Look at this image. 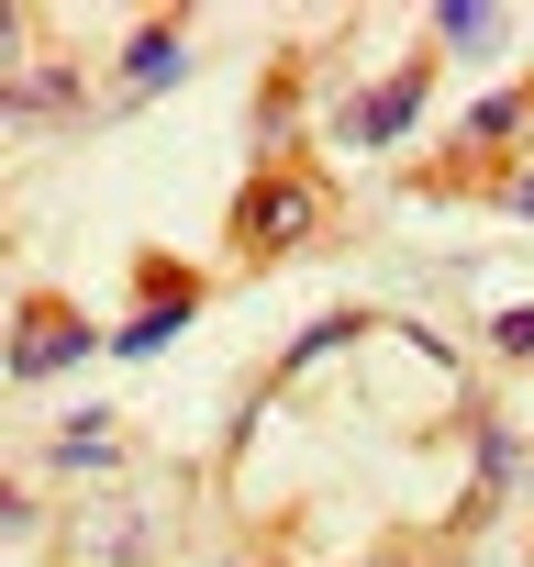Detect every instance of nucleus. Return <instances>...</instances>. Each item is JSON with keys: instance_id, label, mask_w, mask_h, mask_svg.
<instances>
[{"instance_id": "nucleus-4", "label": "nucleus", "mask_w": 534, "mask_h": 567, "mask_svg": "<svg viewBox=\"0 0 534 567\" xmlns=\"http://www.w3.org/2000/svg\"><path fill=\"white\" fill-rule=\"evenodd\" d=\"M112 456H123V434H112L101 412H79V423L57 434V467H112Z\"/></svg>"}, {"instance_id": "nucleus-6", "label": "nucleus", "mask_w": 534, "mask_h": 567, "mask_svg": "<svg viewBox=\"0 0 534 567\" xmlns=\"http://www.w3.org/2000/svg\"><path fill=\"white\" fill-rule=\"evenodd\" d=\"M167 334H178V301H156V312H145V323H123V334H112V357H156V346H167Z\"/></svg>"}, {"instance_id": "nucleus-3", "label": "nucleus", "mask_w": 534, "mask_h": 567, "mask_svg": "<svg viewBox=\"0 0 534 567\" xmlns=\"http://www.w3.org/2000/svg\"><path fill=\"white\" fill-rule=\"evenodd\" d=\"M301 223H312L301 189H256V200H245V234H256V245H279V234H301Z\"/></svg>"}, {"instance_id": "nucleus-9", "label": "nucleus", "mask_w": 534, "mask_h": 567, "mask_svg": "<svg viewBox=\"0 0 534 567\" xmlns=\"http://www.w3.org/2000/svg\"><path fill=\"white\" fill-rule=\"evenodd\" d=\"M512 212H523V223H534V178H523V189H512Z\"/></svg>"}, {"instance_id": "nucleus-2", "label": "nucleus", "mask_w": 534, "mask_h": 567, "mask_svg": "<svg viewBox=\"0 0 534 567\" xmlns=\"http://www.w3.org/2000/svg\"><path fill=\"white\" fill-rule=\"evenodd\" d=\"M412 112H423V79H390V90H368V101L346 112V134H357V145H390Z\"/></svg>"}, {"instance_id": "nucleus-1", "label": "nucleus", "mask_w": 534, "mask_h": 567, "mask_svg": "<svg viewBox=\"0 0 534 567\" xmlns=\"http://www.w3.org/2000/svg\"><path fill=\"white\" fill-rule=\"evenodd\" d=\"M90 357V323L79 312H34L23 334H12V379H57V368H79Z\"/></svg>"}, {"instance_id": "nucleus-8", "label": "nucleus", "mask_w": 534, "mask_h": 567, "mask_svg": "<svg viewBox=\"0 0 534 567\" xmlns=\"http://www.w3.org/2000/svg\"><path fill=\"white\" fill-rule=\"evenodd\" d=\"M501 346H512V357H534V312H501Z\"/></svg>"}, {"instance_id": "nucleus-7", "label": "nucleus", "mask_w": 534, "mask_h": 567, "mask_svg": "<svg viewBox=\"0 0 534 567\" xmlns=\"http://www.w3.org/2000/svg\"><path fill=\"white\" fill-rule=\"evenodd\" d=\"M445 45H501V12H479V0H456V12H445Z\"/></svg>"}, {"instance_id": "nucleus-5", "label": "nucleus", "mask_w": 534, "mask_h": 567, "mask_svg": "<svg viewBox=\"0 0 534 567\" xmlns=\"http://www.w3.org/2000/svg\"><path fill=\"white\" fill-rule=\"evenodd\" d=\"M123 79H134V90H156V79H178V34H134V56H123Z\"/></svg>"}]
</instances>
